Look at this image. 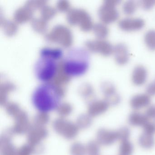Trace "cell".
Wrapping results in <instances>:
<instances>
[{
	"label": "cell",
	"instance_id": "21",
	"mask_svg": "<svg viewBox=\"0 0 155 155\" xmlns=\"http://www.w3.org/2000/svg\"></svg>",
	"mask_w": 155,
	"mask_h": 155
},
{
	"label": "cell",
	"instance_id": "9",
	"mask_svg": "<svg viewBox=\"0 0 155 155\" xmlns=\"http://www.w3.org/2000/svg\"><path fill=\"white\" fill-rule=\"evenodd\" d=\"M104 92L106 97V101L109 106H117L121 101V97L117 92L115 85L111 83L106 84L104 89Z\"/></svg>",
	"mask_w": 155,
	"mask_h": 155
},
{
	"label": "cell",
	"instance_id": "6",
	"mask_svg": "<svg viewBox=\"0 0 155 155\" xmlns=\"http://www.w3.org/2000/svg\"><path fill=\"white\" fill-rule=\"evenodd\" d=\"M113 54L117 64L119 65H126L130 58L127 46L124 43L120 42L114 46Z\"/></svg>",
	"mask_w": 155,
	"mask_h": 155
},
{
	"label": "cell",
	"instance_id": "7",
	"mask_svg": "<svg viewBox=\"0 0 155 155\" xmlns=\"http://www.w3.org/2000/svg\"><path fill=\"white\" fill-rule=\"evenodd\" d=\"M148 72L147 68L141 65L136 66L133 68L131 75L132 83L136 86H142L147 80Z\"/></svg>",
	"mask_w": 155,
	"mask_h": 155
},
{
	"label": "cell",
	"instance_id": "19",
	"mask_svg": "<svg viewBox=\"0 0 155 155\" xmlns=\"http://www.w3.org/2000/svg\"><path fill=\"white\" fill-rule=\"evenodd\" d=\"M146 93L150 97L155 96V81L149 83L146 89Z\"/></svg>",
	"mask_w": 155,
	"mask_h": 155
},
{
	"label": "cell",
	"instance_id": "10",
	"mask_svg": "<svg viewBox=\"0 0 155 155\" xmlns=\"http://www.w3.org/2000/svg\"><path fill=\"white\" fill-rule=\"evenodd\" d=\"M100 143L105 146H110L118 140L117 130L102 129L98 134Z\"/></svg>",
	"mask_w": 155,
	"mask_h": 155
},
{
	"label": "cell",
	"instance_id": "3",
	"mask_svg": "<svg viewBox=\"0 0 155 155\" xmlns=\"http://www.w3.org/2000/svg\"><path fill=\"white\" fill-rule=\"evenodd\" d=\"M90 55L87 50L81 47L70 49L63 59L64 73L71 77L83 76L88 70Z\"/></svg>",
	"mask_w": 155,
	"mask_h": 155
},
{
	"label": "cell",
	"instance_id": "18",
	"mask_svg": "<svg viewBox=\"0 0 155 155\" xmlns=\"http://www.w3.org/2000/svg\"><path fill=\"white\" fill-rule=\"evenodd\" d=\"M145 115L149 119L155 120V105H150L146 110Z\"/></svg>",
	"mask_w": 155,
	"mask_h": 155
},
{
	"label": "cell",
	"instance_id": "15",
	"mask_svg": "<svg viewBox=\"0 0 155 155\" xmlns=\"http://www.w3.org/2000/svg\"><path fill=\"white\" fill-rule=\"evenodd\" d=\"M134 150L133 144L129 140L120 142L119 147V155H131Z\"/></svg>",
	"mask_w": 155,
	"mask_h": 155
},
{
	"label": "cell",
	"instance_id": "16",
	"mask_svg": "<svg viewBox=\"0 0 155 155\" xmlns=\"http://www.w3.org/2000/svg\"><path fill=\"white\" fill-rule=\"evenodd\" d=\"M118 140L122 142L129 140L130 135V131L127 127H124L117 130Z\"/></svg>",
	"mask_w": 155,
	"mask_h": 155
},
{
	"label": "cell",
	"instance_id": "5",
	"mask_svg": "<svg viewBox=\"0 0 155 155\" xmlns=\"http://www.w3.org/2000/svg\"><path fill=\"white\" fill-rule=\"evenodd\" d=\"M145 20L140 18L127 17L121 19L118 22L119 28L125 31H137L145 26Z\"/></svg>",
	"mask_w": 155,
	"mask_h": 155
},
{
	"label": "cell",
	"instance_id": "2",
	"mask_svg": "<svg viewBox=\"0 0 155 155\" xmlns=\"http://www.w3.org/2000/svg\"><path fill=\"white\" fill-rule=\"evenodd\" d=\"M62 57L63 51L60 49H42L34 66L37 78L43 83L52 80L57 74L58 61Z\"/></svg>",
	"mask_w": 155,
	"mask_h": 155
},
{
	"label": "cell",
	"instance_id": "11",
	"mask_svg": "<svg viewBox=\"0 0 155 155\" xmlns=\"http://www.w3.org/2000/svg\"><path fill=\"white\" fill-rule=\"evenodd\" d=\"M128 121L130 126L143 127L149 121V119L145 114L134 111L129 116Z\"/></svg>",
	"mask_w": 155,
	"mask_h": 155
},
{
	"label": "cell",
	"instance_id": "12",
	"mask_svg": "<svg viewBox=\"0 0 155 155\" xmlns=\"http://www.w3.org/2000/svg\"><path fill=\"white\" fill-rule=\"evenodd\" d=\"M138 143L139 146L144 149H151L155 145L154 135L143 132L139 137Z\"/></svg>",
	"mask_w": 155,
	"mask_h": 155
},
{
	"label": "cell",
	"instance_id": "1",
	"mask_svg": "<svg viewBox=\"0 0 155 155\" xmlns=\"http://www.w3.org/2000/svg\"><path fill=\"white\" fill-rule=\"evenodd\" d=\"M31 102L39 112L48 113L56 110L60 106L62 96L57 87L48 82L42 83L33 91Z\"/></svg>",
	"mask_w": 155,
	"mask_h": 155
},
{
	"label": "cell",
	"instance_id": "13",
	"mask_svg": "<svg viewBox=\"0 0 155 155\" xmlns=\"http://www.w3.org/2000/svg\"><path fill=\"white\" fill-rule=\"evenodd\" d=\"M145 45L150 50H155V29H150L146 31L144 36Z\"/></svg>",
	"mask_w": 155,
	"mask_h": 155
},
{
	"label": "cell",
	"instance_id": "14",
	"mask_svg": "<svg viewBox=\"0 0 155 155\" xmlns=\"http://www.w3.org/2000/svg\"><path fill=\"white\" fill-rule=\"evenodd\" d=\"M138 4L132 0H129L123 3L122 7V11L125 15L131 16L137 11Z\"/></svg>",
	"mask_w": 155,
	"mask_h": 155
},
{
	"label": "cell",
	"instance_id": "20",
	"mask_svg": "<svg viewBox=\"0 0 155 155\" xmlns=\"http://www.w3.org/2000/svg\"><path fill=\"white\" fill-rule=\"evenodd\" d=\"M152 122H153V124H154V126L155 127V120H154V121H152Z\"/></svg>",
	"mask_w": 155,
	"mask_h": 155
},
{
	"label": "cell",
	"instance_id": "8",
	"mask_svg": "<svg viewBox=\"0 0 155 155\" xmlns=\"http://www.w3.org/2000/svg\"><path fill=\"white\" fill-rule=\"evenodd\" d=\"M151 102L150 96L147 93H140L134 95L130 99V104L134 110H138L148 107Z\"/></svg>",
	"mask_w": 155,
	"mask_h": 155
},
{
	"label": "cell",
	"instance_id": "17",
	"mask_svg": "<svg viewBox=\"0 0 155 155\" xmlns=\"http://www.w3.org/2000/svg\"><path fill=\"white\" fill-rule=\"evenodd\" d=\"M138 4L143 9L148 10L155 6V0H142Z\"/></svg>",
	"mask_w": 155,
	"mask_h": 155
},
{
	"label": "cell",
	"instance_id": "4",
	"mask_svg": "<svg viewBox=\"0 0 155 155\" xmlns=\"http://www.w3.org/2000/svg\"><path fill=\"white\" fill-rule=\"evenodd\" d=\"M120 2L117 0H108L106 2L101 10V17L104 22L114 23L118 20L120 14L117 7Z\"/></svg>",
	"mask_w": 155,
	"mask_h": 155
}]
</instances>
